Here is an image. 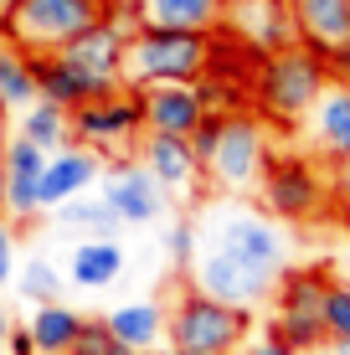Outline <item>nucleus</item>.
I'll return each mask as SVG.
<instances>
[{"instance_id":"nucleus-1","label":"nucleus","mask_w":350,"mask_h":355,"mask_svg":"<svg viewBox=\"0 0 350 355\" xmlns=\"http://www.w3.org/2000/svg\"><path fill=\"white\" fill-rule=\"evenodd\" d=\"M324 88H330V67L304 42L279 46L252 62V108L268 124H304Z\"/></svg>"},{"instance_id":"nucleus-2","label":"nucleus","mask_w":350,"mask_h":355,"mask_svg":"<svg viewBox=\"0 0 350 355\" xmlns=\"http://www.w3.org/2000/svg\"><path fill=\"white\" fill-rule=\"evenodd\" d=\"M196 232H201V227H196ZM201 248L227 252V258H237L243 268L273 278V284H279L283 268H288V242H283L279 222H273L268 211H258V206H247L243 196H222V201H211Z\"/></svg>"},{"instance_id":"nucleus-3","label":"nucleus","mask_w":350,"mask_h":355,"mask_svg":"<svg viewBox=\"0 0 350 355\" xmlns=\"http://www.w3.org/2000/svg\"><path fill=\"white\" fill-rule=\"evenodd\" d=\"M252 196L263 201V211H268L273 222L315 227V222H324V211H330V201H335V191H330V165L315 160V155L273 150Z\"/></svg>"},{"instance_id":"nucleus-4","label":"nucleus","mask_w":350,"mask_h":355,"mask_svg":"<svg viewBox=\"0 0 350 355\" xmlns=\"http://www.w3.org/2000/svg\"><path fill=\"white\" fill-rule=\"evenodd\" d=\"M211 36L207 31H170V26H144L124 46V88H150V83H196L211 72Z\"/></svg>"},{"instance_id":"nucleus-5","label":"nucleus","mask_w":350,"mask_h":355,"mask_svg":"<svg viewBox=\"0 0 350 355\" xmlns=\"http://www.w3.org/2000/svg\"><path fill=\"white\" fill-rule=\"evenodd\" d=\"M252 335V309H237V304H222L211 293H201L186 278L170 324H165V340L180 350H196V355H237Z\"/></svg>"},{"instance_id":"nucleus-6","label":"nucleus","mask_w":350,"mask_h":355,"mask_svg":"<svg viewBox=\"0 0 350 355\" xmlns=\"http://www.w3.org/2000/svg\"><path fill=\"white\" fill-rule=\"evenodd\" d=\"M273 155L268 119L258 108H237L222 119V139H216L207 160V191L211 196H252L263 180V165Z\"/></svg>"},{"instance_id":"nucleus-7","label":"nucleus","mask_w":350,"mask_h":355,"mask_svg":"<svg viewBox=\"0 0 350 355\" xmlns=\"http://www.w3.org/2000/svg\"><path fill=\"white\" fill-rule=\"evenodd\" d=\"M103 21V0H16L10 16L0 21V42H10L16 52L42 57L62 52L72 36Z\"/></svg>"},{"instance_id":"nucleus-8","label":"nucleus","mask_w":350,"mask_h":355,"mask_svg":"<svg viewBox=\"0 0 350 355\" xmlns=\"http://www.w3.org/2000/svg\"><path fill=\"white\" fill-rule=\"evenodd\" d=\"M324 293H330V273H324V263L283 268L279 288H273V320H268V329H273V335H283L294 350L330 345V335H324Z\"/></svg>"},{"instance_id":"nucleus-9","label":"nucleus","mask_w":350,"mask_h":355,"mask_svg":"<svg viewBox=\"0 0 350 355\" xmlns=\"http://www.w3.org/2000/svg\"><path fill=\"white\" fill-rule=\"evenodd\" d=\"M139 139H144V119H139V98L129 88H114L72 108V144H88L103 160H129Z\"/></svg>"},{"instance_id":"nucleus-10","label":"nucleus","mask_w":350,"mask_h":355,"mask_svg":"<svg viewBox=\"0 0 350 355\" xmlns=\"http://www.w3.org/2000/svg\"><path fill=\"white\" fill-rule=\"evenodd\" d=\"M98 196L119 211L124 227H150V222H160V216L170 211V191H165L134 155H129V160H114L103 170V191Z\"/></svg>"},{"instance_id":"nucleus-11","label":"nucleus","mask_w":350,"mask_h":355,"mask_svg":"<svg viewBox=\"0 0 350 355\" xmlns=\"http://www.w3.org/2000/svg\"><path fill=\"white\" fill-rule=\"evenodd\" d=\"M134 160L170 191V201H196L207 191V170H201L191 139H180V134H144L134 144Z\"/></svg>"},{"instance_id":"nucleus-12","label":"nucleus","mask_w":350,"mask_h":355,"mask_svg":"<svg viewBox=\"0 0 350 355\" xmlns=\"http://www.w3.org/2000/svg\"><path fill=\"white\" fill-rule=\"evenodd\" d=\"M186 278L201 293H211V299H222V304H237V309H252V304L273 299V288H279L273 278L252 273V268H243L237 258H227V252H216V248H196V263H191Z\"/></svg>"},{"instance_id":"nucleus-13","label":"nucleus","mask_w":350,"mask_h":355,"mask_svg":"<svg viewBox=\"0 0 350 355\" xmlns=\"http://www.w3.org/2000/svg\"><path fill=\"white\" fill-rule=\"evenodd\" d=\"M139 98V119L144 134H180L191 139V129L211 114L207 98H201V83H150V88H129Z\"/></svg>"},{"instance_id":"nucleus-14","label":"nucleus","mask_w":350,"mask_h":355,"mask_svg":"<svg viewBox=\"0 0 350 355\" xmlns=\"http://www.w3.org/2000/svg\"><path fill=\"white\" fill-rule=\"evenodd\" d=\"M252 57H268L279 46H294V16H288V0H227V26Z\"/></svg>"},{"instance_id":"nucleus-15","label":"nucleus","mask_w":350,"mask_h":355,"mask_svg":"<svg viewBox=\"0 0 350 355\" xmlns=\"http://www.w3.org/2000/svg\"><path fill=\"white\" fill-rule=\"evenodd\" d=\"M103 170H108V160L98 150H88V144H67V150L46 155L42 180H36V201H42V211H57L62 201L93 191L103 180Z\"/></svg>"},{"instance_id":"nucleus-16","label":"nucleus","mask_w":350,"mask_h":355,"mask_svg":"<svg viewBox=\"0 0 350 355\" xmlns=\"http://www.w3.org/2000/svg\"><path fill=\"white\" fill-rule=\"evenodd\" d=\"M304 144L324 165H350V88L330 83L304 119Z\"/></svg>"},{"instance_id":"nucleus-17","label":"nucleus","mask_w":350,"mask_h":355,"mask_svg":"<svg viewBox=\"0 0 350 355\" xmlns=\"http://www.w3.org/2000/svg\"><path fill=\"white\" fill-rule=\"evenodd\" d=\"M31 72H36V93L42 98H52L57 108H78V103H88V98H103V93H114V88H124V83H108V78H93L88 67H78L72 57L62 52H42V57H31Z\"/></svg>"},{"instance_id":"nucleus-18","label":"nucleus","mask_w":350,"mask_h":355,"mask_svg":"<svg viewBox=\"0 0 350 355\" xmlns=\"http://www.w3.org/2000/svg\"><path fill=\"white\" fill-rule=\"evenodd\" d=\"M288 16H294V36L320 57L350 42V0H288Z\"/></svg>"},{"instance_id":"nucleus-19","label":"nucleus","mask_w":350,"mask_h":355,"mask_svg":"<svg viewBox=\"0 0 350 355\" xmlns=\"http://www.w3.org/2000/svg\"><path fill=\"white\" fill-rule=\"evenodd\" d=\"M108 329H114V340L119 345H134V350H160V340H165V324H170V309H165L160 299H129V304H119L114 314H103Z\"/></svg>"},{"instance_id":"nucleus-20","label":"nucleus","mask_w":350,"mask_h":355,"mask_svg":"<svg viewBox=\"0 0 350 355\" xmlns=\"http://www.w3.org/2000/svg\"><path fill=\"white\" fill-rule=\"evenodd\" d=\"M124 273V248L119 237H82L72 248V263H67V284L72 288H108L119 284Z\"/></svg>"},{"instance_id":"nucleus-21","label":"nucleus","mask_w":350,"mask_h":355,"mask_svg":"<svg viewBox=\"0 0 350 355\" xmlns=\"http://www.w3.org/2000/svg\"><path fill=\"white\" fill-rule=\"evenodd\" d=\"M144 21L170 31H222L227 26V0H144Z\"/></svg>"},{"instance_id":"nucleus-22","label":"nucleus","mask_w":350,"mask_h":355,"mask_svg":"<svg viewBox=\"0 0 350 355\" xmlns=\"http://www.w3.org/2000/svg\"><path fill=\"white\" fill-rule=\"evenodd\" d=\"M124 36L119 31H108L103 21L98 26H88L82 36H72V42L62 46V57H72L78 67H88L93 78H108V83H119V72H124Z\"/></svg>"},{"instance_id":"nucleus-23","label":"nucleus","mask_w":350,"mask_h":355,"mask_svg":"<svg viewBox=\"0 0 350 355\" xmlns=\"http://www.w3.org/2000/svg\"><path fill=\"white\" fill-rule=\"evenodd\" d=\"M31 335H36V350L42 355H67L72 350V340H78V329H82V314L72 309V304H36V314H31Z\"/></svg>"},{"instance_id":"nucleus-24","label":"nucleus","mask_w":350,"mask_h":355,"mask_svg":"<svg viewBox=\"0 0 350 355\" xmlns=\"http://www.w3.org/2000/svg\"><path fill=\"white\" fill-rule=\"evenodd\" d=\"M21 134H26L31 144H42L46 155H57V150L72 144V114L57 108L52 98H36L31 108H21Z\"/></svg>"},{"instance_id":"nucleus-25","label":"nucleus","mask_w":350,"mask_h":355,"mask_svg":"<svg viewBox=\"0 0 350 355\" xmlns=\"http://www.w3.org/2000/svg\"><path fill=\"white\" fill-rule=\"evenodd\" d=\"M52 227H78V232H88V237H119L124 232V222H119V211L103 201V196H72V201H62L52 211Z\"/></svg>"},{"instance_id":"nucleus-26","label":"nucleus","mask_w":350,"mask_h":355,"mask_svg":"<svg viewBox=\"0 0 350 355\" xmlns=\"http://www.w3.org/2000/svg\"><path fill=\"white\" fill-rule=\"evenodd\" d=\"M36 72H31V57L16 52L10 42H0V108H31L36 103Z\"/></svg>"},{"instance_id":"nucleus-27","label":"nucleus","mask_w":350,"mask_h":355,"mask_svg":"<svg viewBox=\"0 0 350 355\" xmlns=\"http://www.w3.org/2000/svg\"><path fill=\"white\" fill-rule=\"evenodd\" d=\"M16 288H21V299H31V304H57V299H62V288H67V278L57 273L46 258H31L16 273Z\"/></svg>"},{"instance_id":"nucleus-28","label":"nucleus","mask_w":350,"mask_h":355,"mask_svg":"<svg viewBox=\"0 0 350 355\" xmlns=\"http://www.w3.org/2000/svg\"><path fill=\"white\" fill-rule=\"evenodd\" d=\"M324 335L330 345H350V284H335V278L324 293Z\"/></svg>"},{"instance_id":"nucleus-29","label":"nucleus","mask_w":350,"mask_h":355,"mask_svg":"<svg viewBox=\"0 0 350 355\" xmlns=\"http://www.w3.org/2000/svg\"><path fill=\"white\" fill-rule=\"evenodd\" d=\"M196 248H201V232L191 216H175V227L165 232V252H170L175 273H191V263H196Z\"/></svg>"},{"instance_id":"nucleus-30","label":"nucleus","mask_w":350,"mask_h":355,"mask_svg":"<svg viewBox=\"0 0 350 355\" xmlns=\"http://www.w3.org/2000/svg\"><path fill=\"white\" fill-rule=\"evenodd\" d=\"M103 26L119 31L129 42V36H139L150 21H144V0H103Z\"/></svg>"},{"instance_id":"nucleus-31","label":"nucleus","mask_w":350,"mask_h":355,"mask_svg":"<svg viewBox=\"0 0 350 355\" xmlns=\"http://www.w3.org/2000/svg\"><path fill=\"white\" fill-rule=\"evenodd\" d=\"M119 340H114V329H108V320H82L78 329V340H72V350L67 355H108Z\"/></svg>"},{"instance_id":"nucleus-32","label":"nucleus","mask_w":350,"mask_h":355,"mask_svg":"<svg viewBox=\"0 0 350 355\" xmlns=\"http://www.w3.org/2000/svg\"><path fill=\"white\" fill-rule=\"evenodd\" d=\"M222 119L227 114H207L196 129H191V150H196V160H201V170H207V160H211V150H216V139H222Z\"/></svg>"},{"instance_id":"nucleus-33","label":"nucleus","mask_w":350,"mask_h":355,"mask_svg":"<svg viewBox=\"0 0 350 355\" xmlns=\"http://www.w3.org/2000/svg\"><path fill=\"white\" fill-rule=\"evenodd\" d=\"M16 237H21V227L10 222H0V288H10V278H16Z\"/></svg>"},{"instance_id":"nucleus-34","label":"nucleus","mask_w":350,"mask_h":355,"mask_svg":"<svg viewBox=\"0 0 350 355\" xmlns=\"http://www.w3.org/2000/svg\"><path fill=\"white\" fill-rule=\"evenodd\" d=\"M237 355H299V350L288 345L283 335H273V329H263V335H258V340H247V345L237 350Z\"/></svg>"},{"instance_id":"nucleus-35","label":"nucleus","mask_w":350,"mask_h":355,"mask_svg":"<svg viewBox=\"0 0 350 355\" xmlns=\"http://www.w3.org/2000/svg\"><path fill=\"white\" fill-rule=\"evenodd\" d=\"M6 355H42V350H36V335H31V324H16V320H10Z\"/></svg>"},{"instance_id":"nucleus-36","label":"nucleus","mask_w":350,"mask_h":355,"mask_svg":"<svg viewBox=\"0 0 350 355\" xmlns=\"http://www.w3.org/2000/svg\"><path fill=\"white\" fill-rule=\"evenodd\" d=\"M324 67H330V83L350 88V42H345V46H335V52L324 57Z\"/></svg>"},{"instance_id":"nucleus-37","label":"nucleus","mask_w":350,"mask_h":355,"mask_svg":"<svg viewBox=\"0 0 350 355\" xmlns=\"http://www.w3.org/2000/svg\"><path fill=\"white\" fill-rule=\"evenodd\" d=\"M330 191L340 206H350V165H330Z\"/></svg>"},{"instance_id":"nucleus-38","label":"nucleus","mask_w":350,"mask_h":355,"mask_svg":"<svg viewBox=\"0 0 350 355\" xmlns=\"http://www.w3.org/2000/svg\"><path fill=\"white\" fill-rule=\"evenodd\" d=\"M0 216H6V134H0Z\"/></svg>"},{"instance_id":"nucleus-39","label":"nucleus","mask_w":350,"mask_h":355,"mask_svg":"<svg viewBox=\"0 0 350 355\" xmlns=\"http://www.w3.org/2000/svg\"><path fill=\"white\" fill-rule=\"evenodd\" d=\"M6 340H10V314L0 309V355H6Z\"/></svg>"},{"instance_id":"nucleus-40","label":"nucleus","mask_w":350,"mask_h":355,"mask_svg":"<svg viewBox=\"0 0 350 355\" xmlns=\"http://www.w3.org/2000/svg\"><path fill=\"white\" fill-rule=\"evenodd\" d=\"M150 355H196V350H180V345H160V350H150Z\"/></svg>"},{"instance_id":"nucleus-41","label":"nucleus","mask_w":350,"mask_h":355,"mask_svg":"<svg viewBox=\"0 0 350 355\" xmlns=\"http://www.w3.org/2000/svg\"><path fill=\"white\" fill-rule=\"evenodd\" d=\"M299 355H340V345H320V350H299Z\"/></svg>"},{"instance_id":"nucleus-42","label":"nucleus","mask_w":350,"mask_h":355,"mask_svg":"<svg viewBox=\"0 0 350 355\" xmlns=\"http://www.w3.org/2000/svg\"><path fill=\"white\" fill-rule=\"evenodd\" d=\"M108 355H144V350H134V345H114Z\"/></svg>"},{"instance_id":"nucleus-43","label":"nucleus","mask_w":350,"mask_h":355,"mask_svg":"<svg viewBox=\"0 0 350 355\" xmlns=\"http://www.w3.org/2000/svg\"><path fill=\"white\" fill-rule=\"evenodd\" d=\"M10 6H16V0H0V21H6V16H10Z\"/></svg>"},{"instance_id":"nucleus-44","label":"nucleus","mask_w":350,"mask_h":355,"mask_svg":"<svg viewBox=\"0 0 350 355\" xmlns=\"http://www.w3.org/2000/svg\"><path fill=\"white\" fill-rule=\"evenodd\" d=\"M340 355H350V345H340Z\"/></svg>"},{"instance_id":"nucleus-45","label":"nucleus","mask_w":350,"mask_h":355,"mask_svg":"<svg viewBox=\"0 0 350 355\" xmlns=\"http://www.w3.org/2000/svg\"><path fill=\"white\" fill-rule=\"evenodd\" d=\"M345 222H350V206H345Z\"/></svg>"},{"instance_id":"nucleus-46","label":"nucleus","mask_w":350,"mask_h":355,"mask_svg":"<svg viewBox=\"0 0 350 355\" xmlns=\"http://www.w3.org/2000/svg\"><path fill=\"white\" fill-rule=\"evenodd\" d=\"M0 222H6V216H0Z\"/></svg>"}]
</instances>
